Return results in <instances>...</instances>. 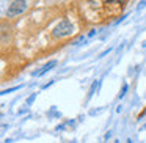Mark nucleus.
<instances>
[{
  "label": "nucleus",
  "instance_id": "f257e3e1",
  "mask_svg": "<svg viewBox=\"0 0 146 143\" xmlns=\"http://www.w3.org/2000/svg\"><path fill=\"white\" fill-rule=\"evenodd\" d=\"M72 30H74L72 24H71L68 19H64L54 29V36L55 38H66V36L72 35Z\"/></svg>",
  "mask_w": 146,
  "mask_h": 143
},
{
  "label": "nucleus",
  "instance_id": "f03ea898",
  "mask_svg": "<svg viewBox=\"0 0 146 143\" xmlns=\"http://www.w3.org/2000/svg\"><path fill=\"white\" fill-rule=\"evenodd\" d=\"M27 10V2L25 0H14L13 3L8 7L7 10V16L8 17H16V16H21L24 11Z\"/></svg>",
  "mask_w": 146,
  "mask_h": 143
},
{
  "label": "nucleus",
  "instance_id": "7ed1b4c3",
  "mask_svg": "<svg viewBox=\"0 0 146 143\" xmlns=\"http://www.w3.org/2000/svg\"><path fill=\"white\" fill-rule=\"evenodd\" d=\"M55 65H57V61H55V60L49 61V63H47V65H44V66H42L39 71H36V72H33V76H42V74H46L47 71H50L52 68H55Z\"/></svg>",
  "mask_w": 146,
  "mask_h": 143
},
{
  "label": "nucleus",
  "instance_id": "20e7f679",
  "mask_svg": "<svg viewBox=\"0 0 146 143\" xmlns=\"http://www.w3.org/2000/svg\"><path fill=\"white\" fill-rule=\"evenodd\" d=\"M21 86H14V88H10V90H3L2 91V94H8V93H11V91H16V90H19Z\"/></svg>",
  "mask_w": 146,
  "mask_h": 143
},
{
  "label": "nucleus",
  "instance_id": "39448f33",
  "mask_svg": "<svg viewBox=\"0 0 146 143\" xmlns=\"http://www.w3.org/2000/svg\"><path fill=\"white\" fill-rule=\"evenodd\" d=\"M126 91H127V85H124V86H123V91L119 93V98H123V96H124V93H126Z\"/></svg>",
  "mask_w": 146,
  "mask_h": 143
},
{
  "label": "nucleus",
  "instance_id": "423d86ee",
  "mask_svg": "<svg viewBox=\"0 0 146 143\" xmlns=\"http://www.w3.org/2000/svg\"><path fill=\"white\" fill-rule=\"evenodd\" d=\"M33 101H35V94H33V96H30V98L27 99V104H32Z\"/></svg>",
  "mask_w": 146,
  "mask_h": 143
},
{
  "label": "nucleus",
  "instance_id": "0eeeda50",
  "mask_svg": "<svg viewBox=\"0 0 146 143\" xmlns=\"http://www.w3.org/2000/svg\"><path fill=\"white\" fill-rule=\"evenodd\" d=\"M105 2H123V0H105Z\"/></svg>",
  "mask_w": 146,
  "mask_h": 143
},
{
  "label": "nucleus",
  "instance_id": "6e6552de",
  "mask_svg": "<svg viewBox=\"0 0 146 143\" xmlns=\"http://www.w3.org/2000/svg\"><path fill=\"white\" fill-rule=\"evenodd\" d=\"M145 129H146V126H143V127H141V130H145Z\"/></svg>",
  "mask_w": 146,
  "mask_h": 143
}]
</instances>
